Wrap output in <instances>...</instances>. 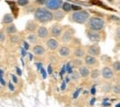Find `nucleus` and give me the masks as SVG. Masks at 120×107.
<instances>
[{"mask_svg": "<svg viewBox=\"0 0 120 107\" xmlns=\"http://www.w3.org/2000/svg\"><path fill=\"white\" fill-rule=\"evenodd\" d=\"M47 72L49 74H52V66H48V68H47Z\"/></svg>", "mask_w": 120, "mask_h": 107, "instance_id": "36", "label": "nucleus"}, {"mask_svg": "<svg viewBox=\"0 0 120 107\" xmlns=\"http://www.w3.org/2000/svg\"><path fill=\"white\" fill-rule=\"evenodd\" d=\"M24 49H26V50L29 49V44H28L26 42H24Z\"/></svg>", "mask_w": 120, "mask_h": 107, "instance_id": "37", "label": "nucleus"}, {"mask_svg": "<svg viewBox=\"0 0 120 107\" xmlns=\"http://www.w3.org/2000/svg\"><path fill=\"white\" fill-rule=\"evenodd\" d=\"M46 0H36V4L38 5H45Z\"/></svg>", "mask_w": 120, "mask_h": 107, "instance_id": "33", "label": "nucleus"}, {"mask_svg": "<svg viewBox=\"0 0 120 107\" xmlns=\"http://www.w3.org/2000/svg\"><path fill=\"white\" fill-rule=\"evenodd\" d=\"M87 36L90 39V41L93 42V43H97L99 41H101V35L98 31H87Z\"/></svg>", "mask_w": 120, "mask_h": 107, "instance_id": "6", "label": "nucleus"}, {"mask_svg": "<svg viewBox=\"0 0 120 107\" xmlns=\"http://www.w3.org/2000/svg\"><path fill=\"white\" fill-rule=\"evenodd\" d=\"M9 88H10V90H12V91L14 90V87L12 86V84H11V83H9Z\"/></svg>", "mask_w": 120, "mask_h": 107, "instance_id": "42", "label": "nucleus"}, {"mask_svg": "<svg viewBox=\"0 0 120 107\" xmlns=\"http://www.w3.org/2000/svg\"><path fill=\"white\" fill-rule=\"evenodd\" d=\"M34 18L40 23H48L53 19V13L45 7H38L34 11Z\"/></svg>", "mask_w": 120, "mask_h": 107, "instance_id": "1", "label": "nucleus"}, {"mask_svg": "<svg viewBox=\"0 0 120 107\" xmlns=\"http://www.w3.org/2000/svg\"><path fill=\"white\" fill-rule=\"evenodd\" d=\"M67 71L68 73H71V66H70V63H68L67 65Z\"/></svg>", "mask_w": 120, "mask_h": 107, "instance_id": "34", "label": "nucleus"}, {"mask_svg": "<svg viewBox=\"0 0 120 107\" xmlns=\"http://www.w3.org/2000/svg\"><path fill=\"white\" fill-rule=\"evenodd\" d=\"M80 78V75H79V73L78 72V71H73V72H71V76H70V79L72 80V81H78L79 79Z\"/></svg>", "mask_w": 120, "mask_h": 107, "instance_id": "21", "label": "nucleus"}, {"mask_svg": "<svg viewBox=\"0 0 120 107\" xmlns=\"http://www.w3.org/2000/svg\"><path fill=\"white\" fill-rule=\"evenodd\" d=\"M41 72L43 73V76H44V78H45L46 77V75H45V70H44V68L42 67V69H41Z\"/></svg>", "mask_w": 120, "mask_h": 107, "instance_id": "38", "label": "nucleus"}, {"mask_svg": "<svg viewBox=\"0 0 120 107\" xmlns=\"http://www.w3.org/2000/svg\"><path fill=\"white\" fill-rule=\"evenodd\" d=\"M64 17H65V13L63 11L59 10V9L58 10H56L55 13L53 14V18L56 19V21H61L64 18Z\"/></svg>", "mask_w": 120, "mask_h": 107, "instance_id": "15", "label": "nucleus"}, {"mask_svg": "<svg viewBox=\"0 0 120 107\" xmlns=\"http://www.w3.org/2000/svg\"><path fill=\"white\" fill-rule=\"evenodd\" d=\"M69 54H70V50H69L68 47H67V46H62V47H60L59 55H61V56H63V57H67V56L69 55Z\"/></svg>", "mask_w": 120, "mask_h": 107, "instance_id": "16", "label": "nucleus"}, {"mask_svg": "<svg viewBox=\"0 0 120 107\" xmlns=\"http://www.w3.org/2000/svg\"><path fill=\"white\" fill-rule=\"evenodd\" d=\"M63 1L62 0H46L45 1V6L47 9L49 10H58L62 7Z\"/></svg>", "mask_w": 120, "mask_h": 107, "instance_id": "4", "label": "nucleus"}, {"mask_svg": "<svg viewBox=\"0 0 120 107\" xmlns=\"http://www.w3.org/2000/svg\"><path fill=\"white\" fill-rule=\"evenodd\" d=\"M6 32H7L8 34H9V35H13L14 33L17 32V28H16V26L14 24L8 25V26L7 27V29H6Z\"/></svg>", "mask_w": 120, "mask_h": 107, "instance_id": "18", "label": "nucleus"}, {"mask_svg": "<svg viewBox=\"0 0 120 107\" xmlns=\"http://www.w3.org/2000/svg\"><path fill=\"white\" fill-rule=\"evenodd\" d=\"M10 41H11V43H13V44H17V43L19 42V37L18 35L13 34V35L10 36Z\"/></svg>", "mask_w": 120, "mask_h": 107, "instance_id": "25", "label": "nucleus"}, {"mask_svg": "<svg viewBox=\"0 0 120 107\" xmlns=\"http://www.w3.org/2000/svg\"><path fill=\"white\" fill-rule=\"evenodd\" d=\"M88 53L90 55H93V56H97L100 55V47L97 45V44H93L89 47L88 49Z\"/></svg>", "mask_w": 120, "mask_h": 107, "instance_id": "9", "label": "nucleus"}, {"mask_svg": "<svg viewBox=\"0 0 120 107\" xmlns=\"http://www.w3.org/2000/svg\"><path fill=\"white\" fill-rule=\"evenodd\" d=\"M74 55H75L76 57H78V58H80V57H82L83 55H85V52H84V50L82 49V48H76L75 51H74Z\"/></svg>", "mask_w": 120, "mask_h": 107, "instance_id": "19", "label": "nucleus"}, {"mask_svg": "<svg viewBox=\"0 0 120 107\" xmlns=\"http://www.w3.org/2000/svg\"><path fill=\"white\" fill-rule=\"evenodd\" d=\"M79 73L82 77H88L89 75L90 74V69L86 66H80L79 69Z\"/></svg>", "mask_w": 120, "mask_h": 107, "instance_id": "14", "label": "nucleus"}, {"mask_svg": "<svg viewBox=\"0 0 120 107\" xmlns=\"http://www.w3.org/2000/svg\"><path fill=\"white\" fill-rule=\"evenodd\" d=\"M110 18H112L113 20H116V21L119 20V18L118 17H116V16H110Z\"/></svg>", "mask_w": 120, "mask_h": 107, "instance_id": "35", "label": "nucleus"}, {"mask_svg": "<svg viewBox=\"0 0 120 107\" xmlns=\"http://www.w3.org/2000/svg\"><path fill=\"white\" fill-rule=\"evenodd\" d=\"M18 4L20 6V7H25L29 4V0H19L18 1Z\"/></svg>", "mask_w": 120, "mask_h": 107, "instance_id": "27", "label": "nucleus"}, {"mask_svg": "<svg viewBox=\"0 0 120 107\" xmlns=\"http://www.w3.org/2000/svg\"><path fill=\"white\" fill-rule=\"evenodd\" d=\"M62 90H65L66 89V82H63V84H62V88H61Z\"/></svg>", "mask_w": 120, "mask_h": 107, "instance_id": "40", "label": "nucleus"}, {"mask_svg": "<svg viewBox=\"0 0 120 107\" xmlns=\"http://www.w3.org/2000/svg\"><path fill=\"white\" fill-rule=\"evenodd\" d=\"M94 101H95V99H92V101L90 102V104H92V103H94Z\"/></svg>", "mask_w": 120, "mask_h": 107, "instance_id": "47", "label": "nucleus"}, {"mask_svg": "<svg viewBox=\"0 0 120 107\" xmlns=\"http://www.w3.org/2000/svg\"><path fill=\"white\" fill-rule=\"evenodd\" d=\"M73 62H74V66H82V61L80 59H75Z\"/></svg>", "mask_w": 120, "mask_h": 107, "instance_id": "30", "label": "nucleus"}, {"mask_svg": "<svg viewBox=\"0 0 120 107\" xmlns=\"http://www.w3.org/2000/svg\"><path fill=\"white\" fill-rule=\"evenodd\" d=\"M34 55H42L45 53V48L42 45H35L32 49Z\"/></svg>", "mask_w": 120, "mask_h": 107, "instance_id": "13", "label": "nucleus"}, {"mask_svg": "<svg viewBox=\"0 0 120 107\" xmlns=\"http://www.w3.org/2000/svg\"><path fill=\"white\" fill-rule=\"evenodd\" d=\"M17 72H18V74H19V76H20V75H21V70H20V69H19V68H17Z\"/></svg>", "mask_w": 120, "mask_h": 107, "instance_id": "41", "label": "nucleus"}, {"mask_svg": "<svg viewBox=\"0 0 120 107\" xmlns=\"http://www.w3.org/2000/svg\"><path fill=\"white\" fill-rule=\"evenodd\" d=\"M113 68L116 72H119L120 70V63L119 61H116L115 63H113Z\"/></svg>", "mask_w": 120, "mask_h": 107, "instance_id": "26", "label": "nucleus"}, {"mask_svg": "<svg viewBox=\"0 0 120 107\" xmlns=\"http://www.w3.org/2000/svg\"><path fill=\"white\" fill-rule=\"evenodd\" d=\"M116 107H119V103H118V104H117V105H116Z\"/></svg>", "mask_w": 120, "mask_h": 107, "instance_id": "48", "label": "nucleus"}, {"mask_svg": "<svg viewBox=\"0 0 120 107\" xmlns=\"http://www.w3.org/2000/svg\"><path fill=\"white\" fill-rule=\"evenodd\" d=\"M49 35V32H48V30L45 28V27H39L38 30H37V36L42 38V39H45V38H47Z\"/></svg>", "mask_w": 120, "mask_h": 107, "instance_id": "11", "label": "nucleus"}, {"mask_svg": "<svg viewBox=\"0 0 120 107\" xmlns=\"http://www.w3.org/2000/svg\"><path fill=\"white\" fill-rule=\"evenodd\" d=\"M108 1H109V2H111V1H113V0H108Z\"/></svg>", "mask_w": 120, "mask_h": 107, "instance_id": "49", "label": "nucleus"}, {"mask_svg": "<svg viewBox=\"0 0 120 107\" xmlns=\"http://www.w3.org/2000/svg\"><path fill=\"white\" fill-rule=\"evenodd\" d=\"M12 77H13V80H14L15 82H17V77H16L15 76H12Z\"/></svg>", "mask_w": 120, "mask_h": 107, "instance_id": "45", "label": "nucleus"}, {"mask_svg": "<svg viewBox=\"0 0 120 107\" xmlns=\"http://www.w3.org/2000/svg\"><path fill=\"white\" fill-rule=\"evenodd\" d=\"M13 21V16L11 14H5L4 18H3V23L5 24H8V23H11Z\"/></svg>", "mask_w": 120, "mask_h": 107, "instance_id": "20", "label": "nucleus"}, {"mask_svg": "<svg viewBox=\"0 0 120 107\" xmlns=\"http://www.w3.org/2000/svg\"><path fill=\"white\" fill-rule=\"evenodd\" d=\"M71 9H73L75 11H79V10H81V7L79 6H72L71 5Z\"/></svg>", "mask_w": 120, "mask_h": 107, "instance_id": "32", "label": "nucleus"}, {"mask_svg": "<svg viewBox=\"0 0 120 107\" xmlns=\"http://www.w3.org/2000/svg\"><path fill=\"white\" fill-rule=\"evenodd\" d=\"M90 18V13L86 10H79V11H75L71 15V19L76 23L79 24H84L88 19Z\"/></svg>", "mask_w": 120, "mask_h": 107, "instance_id": "3", "label": "nucleus"}, {"mask_svg": "<svg viewBox=\"0 0 120 107\" xmlns=\"http://www.w3.org/2000/svg\"><path fill=\"white\" fill-rule=\"evenodd\" d=\"M62 31H63V28L59 24H54L51 28V34L54 37H59L62 34Z\"/></svg>", "mask_w": 120, "mask_h": 107, "instance_id": "7", "label": "nucleus"}, {"mask_svg": "<svg viewBox=\"0 0 120 107\" xmlns=\"http://www.w3.org/2000/svg\"><path fill=\"white\" fill-rule=\"evenodd\" d=\"M61 7L63 8V11H65V12H69V11H71V5H70L69 3H67V2L63 3Z\"/></svg>", "mask_w": 120, "mask_h": 107, "instance_id": "23", "label": "nucleus"}, {"mask_svg": "<svg viewBox=\"0 0 120 107\" xmlns=\"http://www.w3.org/2000/svg\"><path fill=\"white\" fill-rule=\"evenodd\" d=\"M74 36V30L73 29H68L67 31H64L62 35V42L63 43H69Z\"/></svg>", "mask_w": 120, "mask_h": 107, "instance_id": "5", "label": "nucleus"}, {"mask_svg": "<svg viewBox=\"0 0 120 107\" xmlns=\"http://www.w3.org/2000/svg\"><path fill=\"white\" fill-rule=\"evenodd\" d=\"M102 76L105 79H111L114 77V72L109 66H105L102 70Z\"/></svg>", "mask_w": 120, "mask_h": 107, "instance_id": "8", "label": "nucleus"}, {"mask_svg": "<svg viewBox=\"0 0 120 107\" xmlns=\"http://www.w3.org/2000/svg\"><path fill=\"white\" fill-rule=\"evenodd\" d=\"M0 81H1V83H2L3 85H6V83H5V81H4V79H3V77H2L1 75H0Z\"/></svg>", "mask_w": 120, "mask_h": 107, "instance_id": "39", "label": "nucleus"}, {"mask_svg": "<svg viewBox=\"0 0 120 107\" xmlns=\"http://www.w3.org/2000/svg\"><path fill=\"white\" fill-rule=\"evenodd\" d=\"M111 90V84H105L103 87V91L104 92H108Z\"/></svg>", "mask_w": 120, "mask_h": 107, "instance_id": "29", "label": "nucleus"}, {"mask_svg": "<svg viewBox=\"0 0 120 107\" xmlns=\"http://www.w3.org/2000/svg\"><path fill=\"white\" fill-rule=\"evenodd\" d=\"M79 91H77V92H76L75 95H74V98H76V97L78 96V93H79Z\"/></svg>", "mask_w": 120, "mask_h": 107, "instance_id": "44", "label": "nucleus"}, {"mask_svg": "<svg viewBox=\"0 0 120 107\" xmlns=\"http://www.w3.org/2000/svg\"><path fill=\"white\" fill-rule=\"evenodd\" d=\"M21 53H22V55H25V52H24V50H23L22 48H21Z\"/></svg>", "mask_w": 120, "mask_h": 107, "instance_id": "46", "label": "nucleus"}, {"mask_svg": "<svg viewBox=\"0 0 120 107\" xmlns=\"http://www.w3.org/2000/svg\"><path fill=\"white\" fill-rule=\"evenodd\" d=\"M88 27L90 31H102L105 28V20L99 17H91L88 19Z\"/></svg>", "mask_w": 120, "mask_h": 107, "instance_id": "2", "label": "nucleus"}, {"mask_svg": "<svg viewBox=\"0 0 120 107\" xmlns=\"http://www.w3.org/2000/svg\"><path fill=\"white\" fill-rule=\"evenodd\" d=\"M84 61L86 63V65H88V66H93V65H95L96 64V58L94 57V56H91V55H86L85 56V58H84Z\"/></svg>", "mask_w": 120, "mask_h": 107, "instance_id": "17", "label": "nucleus"}, {"mask_svg": "<svg viewBox=\"0 0 120 107\" xmlns=\"http://www.w3.org/2000/svg\"><path fill=\"white\" fill-rule=\"evenodd\" d=\"M46 45H47V47H48L50 50L54 51V50H56V48H58L59 44H58V42H57L56 39L52 38V39H49V40L46 42Z\"/></svg>", "mask_w": 120, "mask_h": 107, "instance_id": "10", "label": "nucleus"}, {"mask_svg": "<svg viewBox=\"0 0 120 107\" xmlns=\"http://www.w3.org/2000/svg\"><path fill=\"white\" fill-rule=\"evenodd\" d=\"M5 39H6L5 33H4L2 31H0V42H1V43H2V42H4V41H5Z\"/></svg>", "mask_w": 120, "mask_h": 107, "instance_id": "31", "label": "nucleus"}, {"mask_svg": "<svg viewBox=\"0 0 120 107\" xmlns=\"http://www.w3.org/2000/svg\"><path fill=\"white\" fill-rule=\"evenodd\" d=\"M112 90H113V92H114V93H116V94H119V92H120L119 85H118V84H116V85H114V87L112 88Z\"/></svg>", "mask_w": 120, "mask_h": 107, "instance_id": "28", "label": "nucleus"}, {"mask_svg": "<svg viewBox=\"0 0 120 107\" xmlns=\"http://www.w3.org/2000/svg\"><path fill=\"white\" fill-rule=\"evenodd\" d=\"M91 93H92V94H95V89H94V88L91 89Z\"/></svg>", "mask_w": 120, "mask_h": 107, "instance_id": "43", "label": "nucleus"}, {"mask_svg": "<svg viewBox=\"0 0 120 107\" xmlns=\"http://www.w3.org/2000/svg\"><path fill=\"white\" fill-rule=\"evenodd\" d=\"M100 74H101V72H100V70L99 69H93L92 71H91V77L93 78V79H96V78H98L99 76H100Z\"/></svg>", "mask_w": 120, "mask_h": 107, "instance_id": "24", "label": "nucleus"}, {"mask_svg": "<svg viewBox=\"0 0 120 107\" xmlns=\"http://www.w3.org/2000/svg\"><path fill=\"white\" fill-rule=\"evenodd\" d=\"M27 39H28V41H29L30 43H31V44H35V43L37 42V35L34 34V33H30V34L28 35Z\"/></svg>", "mask_w": 120, "mask_h": 107, "instance_id": "22", "label": "nucleus"}, {"mask_svg": "<svg viewBox=\"0 0 120 107\" xmlns=\"http://www.w3.org/2000/svg\"><path fill=\"white\" fill-rule=\"evenodd\" d=\"M38 28V24L34 21V20H28L26 23V27L25 29L29 31H35Z\"/></svg>", "mask_w": 120, "mask_h": 107, "instance_id": "12", "label": "nucleus"}]
</instances>
